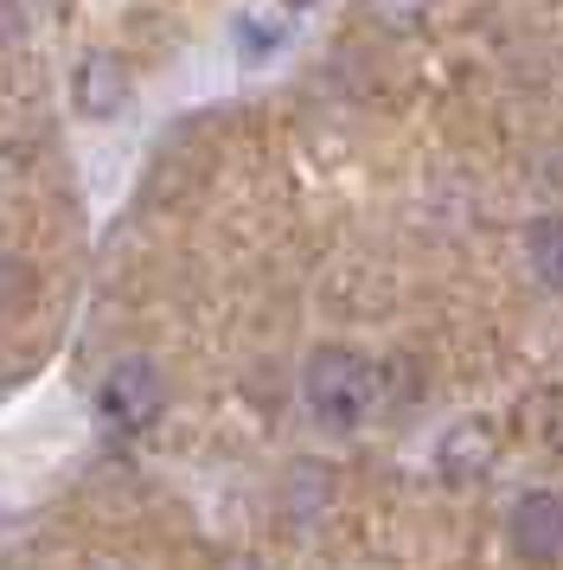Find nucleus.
Listing matches in <instances>:
<instances>
[{
	"label": "nucleus",
	"mask_w": 563,
	"mask_h": 570,
	"mask_svg": "<svg viewBox=\"0 0 563 570\" xmlns=\"http://www.w3.org/2000/svg\"><path fill=\"white\" fill-rule=\"evenodd\" d=\"M7 32H20V13H7V7H0V39H7Z\"/></svg>",
	"instance_id": "7"
},
{
	"label": "nucleus",
	"mask_w": 563,
	"mask_h": 570,
	"mask_svg": "<svg viewBox=\"0 0 563 570\" xmlns=\"http://www.w3.org/2000/svg\"><path fill=\"white\" fill-rule=\"evenodd\" d=\"M512 544L532 558V564H557L563 558V500L557 493H525L512 507Z\"/></svg>",
	"instance_id": "3"
},
{
	"label": "nucleus",
	"mask_w": 563,
	"mask_h": 570,
	"mask_svg": "<svg viewBox=\"0 0 563 570\" xmlns=\"http://www.w3.org/2000/svg\"><path fill=\"white\" fill-rule=\"evenodd\" d=\"M288 32H295V13H288V7H276V13H269V7H244V13H237V39H244V58L276 52Z\"/></svg>",
	"instance_id": "5"
},
{
	"label": "nucleus",
	"mask_w": 563,
	"mask_h": 570,
	"mask_svg": "<svg viewBox=\"0 0 563 570\" xmlns=\"http://www.w3.org/2000/svg\"><path fill=\"white\" fill-rule=\"evenodd\" d=\"M302 397L320 430L346 436V430H358L365 416L378 411V365L365 353H353V346H320L302 372Z\"/></svg>",
	"instance_id": "1"
},
{
	"label": "nucleus",
	"mask_w": 563,
	"mask_h": 570,
	"mask_svg": "<svg viewBox=\"0 0 563 570\" xmlns=\"http://www.w3.org/2000/svg\"><path fill=\"white\" fill-rule=\"evenodd\" d=\"M122 97H128V78L109 52H90L77 65V109H83V116H116Z\"/></svg>",
	"instance_id": "4"
},
{
	"label": "nucleus",
	"mask_w": 563,
	"mask_h": 570,
	"mask_svg": "<svg viewBox=\"0 0 563 570\" xmlns=\"http://www.w3.org/2000/svg\"><path fill=\"white\" fill-rule=\"evenodd\" d=\"M97 404L116 430H141V423H154V411L167 404V385H160V372H154L148 360H122V365H109Z\"/></svg>",
	"instance_id": "2"
},
{
	"label": "nucleus",
	"mask_w": 563,
	"mask_h": 570,
	"mask_svg": "<svg viewBox=\"0 0 563 570\" xmlns=\"http://www.w3.org/2000/svg\"><path fill=\"white\" fill-rule=\"evenodd\" d=\"M525 257H532V269L551 288H563V218H537L525 232Z\"/></svg>",
	"instance_id": "6"
}]
</instances>
